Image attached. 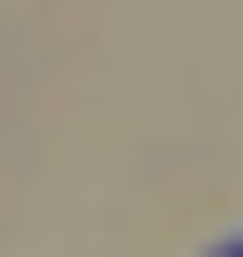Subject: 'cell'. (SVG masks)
<instances>
[{
  "mask_svg": "<svg viewBox=\"0 0 243 257\" xmlns=\"http://www.w3.org/2000/svg\"><path fill=\"white\" fill-rule=\"evenodd\" d=\"M230 257H243V244H230Z\"/></svg>",
  "mask_w": 243,
  "mask_h": 257,
  "instance_id": "obj_1",
  "label": "cell"
}]
</instances>
